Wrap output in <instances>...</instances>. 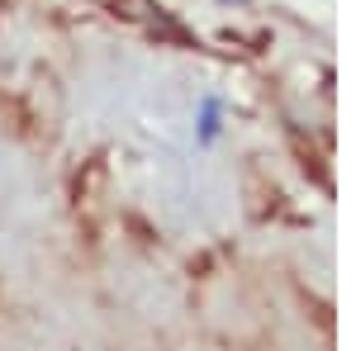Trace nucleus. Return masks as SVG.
Instances as JSON below:
<instances>
[]
</instances>
